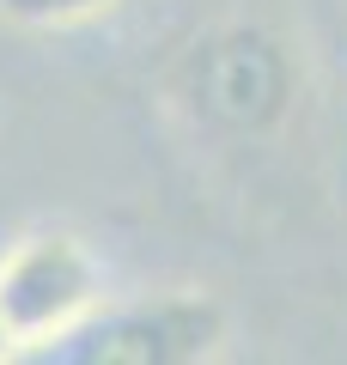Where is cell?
Here are the masks:
<instances>
[{
	"label": "cell",
	"mask_w": 347,
	"mask_h": 365,
	"mask_svg": "<svg viewBox=\"0 0 347 365\" xmlns=\"http://www.w3.org/2000/svg\"><path fill=\"white\" fill-rule=\"evenodd\" d=\"M134 0H0V19L13 31H79L98 25V19H116Z\"/></svg>",
	"instance_id": "277c9868"
},
{
	"label": "cell",
	"mask_w": 347,
	"mask_h": 365,
	"mask_svg": "<svg viewBox=\"0 0 347 365\" xmlns=\"http://www.w3.org/2000/svg\"><path fill=\"white\" fill-rule=\"evenodd\" d=\"M305 91L293 43L262 19H219L177 49L165 67V98L195 134L219 140H268L286 128Z\"/></svg>",
	"instance_id": "6da1fadb"
},
{
	"label": "cell",
	"mask_w": 347,
	"mask_h": 365,
	"mask_svg": "<svg viewBox=\"0 0 347 365\" xmlns=\"http://www.w3.org/2000/svg\"><path fill=\"white\" fill-rule=\"evenodd\" d=\"M231 341V317L213 292L165 287L141 299H104L91 323H79L43 359L61 365H207Z\"/></svg>",
	"instance_id": "3957f363"
},
{
	"label": "cell",
	"mask_w": 347,
	"mask_h": 365,
	"mask_svg": "<svg viewBox=\"0 0 347 365\" xmlns=\"http://www.w3.org/2000/svg\"><path fill=\"white\" fill-rule=\"evenodd\" d=\"M0 359H13V341H6V323H0Z\"/></svg>",
	"instance_id": "5b68a950"
},
{
	"label": "cell",
	"mask_w": 347,
	"mask_h": 365,
	"mask_svg": "<svg viewBox=\"0 0 347 365\" xmlns=\"http://www.w3.org/2000/svg\"><path fill=\"white\" fill-rule=\"evenodd\" d=\"M110 299V274L98 250L67 225H37L0 256V323L19 353H49L74 335L79 323L104 311Z\"/></svg>",
	"instance_id": "7a4b0ae2"
}]
</instances>
